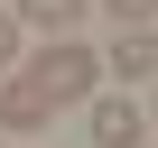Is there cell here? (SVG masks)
<instances>
[{"label":"cell","mask_w":158,"mask_h":148,"mask_svg":"<svg viewBox=\"0 0 158 148\" xmlns=\"http://www.w3.org/2000/svg\"><path fill=\"white\" fill-rule=\"evenodd\" d=\"M93 74H102V56H93V46L56 37V46H47L37 65H28V84H37L47 102H84V93H93Z\"/></svg>","instance_id":"cell-1"},{"label":"cell","mask_w":158,"mask_h":148,"mask_svg":"<svg viewBox=\"0 0 158 148\" xmlns=\"http://www.w3.org/2000/svg\"><path fill=\"white\" fill-rule=\"evenodd\" d=\"M56 120V102L28 84V74H0V130H10V139H28V130H47Z\"/></svg>","instance_id":"cell-3"},{"label":"cell","mask_w":158,"mask_h":148,"mask_svg":"<svg viewBox=\"0 0 158 148\" xmlns=\"http://www.w3.org/2000/svg\"><path fill=\"white\" fill-rule=\"evenodd\" d=\"M10 65H19V19L0 10V74H10Z\"/></svg>","instance_id":"cell-7"},{"label":"cell","mask_w":158,"mask_h":148,"mask_svg":"<svg viewBox=\"0 0 158 148\" xmlns=\"http://www.w3.org/2000/svg\"><path fill=\"white\" fill-rule=\"evenodd\" d=\"M84 10H93V0H19L10 19H28V28H47V37H56V28H74Z\"/></svg>","instance_id":"cell-5"},{"label":"cell","mask_w":158,"mask_h":148,"mask_svg":"<svg viewBox=\"0 0 158 148\" xmlns=\"http://www.w3.org/2000/svg\"><path fill=\"white\" fill-rule=\"evenodd\" d=\"M102 10H112L121 28H149V19H158V0H102Z\"/></svg>","instance_id":"cell-6"},{"label":"cell","mask_w":158,"mask_h":148,"mask_svg":"<svg viewBox=\"0 0 158 148\" xmlns=\"http://www.w3.org/2000/svg\"><path fill=\"white\" fill-rule=\"evenodd\" d=\"M139 139H149L139 93H102V102H93V148H139Z\"/></svg>","instance_id":"cell-2"},{"label":"cell","mask_w":158,"mask_h":148,"mask_svg":"<svg viewBox=\"0 0 158 148\" xmlns=\"http://www.w3.org/2000/svg\"><path fill=\"white\" fill-rule=\"evenodd\" d=\"M102 74L149 84V74H158V28H121V37H112V56H102Z\"/></svg>","instance_id":"cell-4"}]
</instances>
